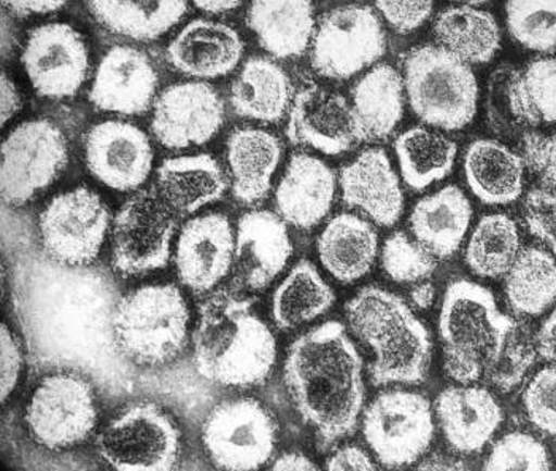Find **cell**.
<instances>
[{
  "mask_svg": "<svg viewBox=\"0 0 556 471\" xmlns=\"http://www.w3.org/2000/svg\"><path fill=\"white\" fill-rule=\"evenodd\" d=\"M341 190L343 202L376 225L390 228L403 215V188L386 150H364L342 168Z\"/></svg>",
  "mask_w": 556,
  "mask_h": 471,
  "instance_id": "obj_24",
  "label": "cell"
},
{
  "mask_svg": "<svg viewBox=\"0 0 556 471\" xmlns=\"http://www.w3.org/2000/svg\"><path fill=\"white\" fill-rule=\"evenodd\" d=\"M441 47L466 64H485L500 51L501 30L490 13L473 7H450L434 22Z\"/></svg>",
  "mask_w": 556,
  "mask_h": 471,
  "instance_id": "obj_36",
  "label": "cell"
},
{
  "mask_svg": "<svg viewBox=\"0 0 556 471\" xmlns=\"http://www.w3.org/2000/svg\"><path fill=\"white\" fill-rule=\"evenodd\" d=\"M326 471H379L366 450L355 445L342 446L326 463Z\"/></svg>",
  "mask_w": 556,
  "mask_h": 471,
  "instance_id": "obj_51",
  "label": "cell"
},
{
  "mask_svg": "<svg viewBox=\"0 0 556 471\" xmlns=\"http://www.w3.org/2000/svg\"><path fill=\"white\" fill-rule=\"evenodd\" d=\"M153 158L149 136L132 123L109 120L92 126L85 137L86 166L113 190H137L149 178Z\"/></svg>",
  "mask_w": 556,
  "mask_h": 471,
  "instance_id": "obj_18",
  "label": "cell"
},
{
  "mask_svg": "<svg viewBox=\"0 0 556 471\" xmlns=\"http://www.w3.org/2000/svg\"><path fill=\"white\" fill-rule=\"evenodd\" d=\"M506 23L515 42L528 50H556V0H507Z\"/></svg>",
  "mask_w": 556,
  "mask_h": 471,
  "instance_id": "obj_42",
  "label": "cell"
},
{
  "mask_svg": "<svg viewBox=\"0 0 556 471\" xmlns=\"http://www.w3.org/2000/svg\"><path fill=\"white\" fill-rule=\"evenodd\" d=\"M535 349L541 357L551 362H556V308L547 321L542 323L538 336H535Z\"/></svg>",
  "mask_w": 556,
  "mask_h": 471,
  "instance_id": "obj_54",
  "label": "cell"
},
{
  "mask_svg": "<svg viewBox=\"0 0 556 471\" xmlns=\"http://www.w3.org/2000/svg\"><path fill=\"white\" fill-rule=\"evenodd\" d=\"M435 260L438 258L403 232L394 233L383 244L382 268L387 277L396 284L427 281L438 268Z\"/></svg>",
  "mask_w": 556,
  "mask_h": 471,
  "instance_id": "obj_43",
  "label": "cell"
},
{
  "mask_svg": "<svg viewBox=\"0 0 556 471\" xmlns=\"http://www.w3.org/2000/svg\"><path fill=\"white\" fill-rule=\"evenodd\" d=\"M377 10L400 34H410L427 23L434 0H376Z\"/></svg>",
  "mask_w": 556,
  "mask_h": 471,
  "instance_id": "obj_49",
  "label": "cell"
},
{
  "mask_svg": "<svg viewBox=\"0 0 556 471\" xmlns=\"http://www.w3.org/2000/svg\"><path fill=\"white\" fill-rule=\"evenodd\" d=\"M195 9L208 15H223L239 9L242 0H193Z\"/></svg>",
  "mask_w": 556,
  "mask_h": 471,
  "instance_id": "obj_58",
  "label": "cell"
},
{
  "mask_svg": "<svg viewBox=\"0 0 556 471\" xmlns=\"http://www.w3.org/2000/svg\"><path fill=\"white\" fill-rule=\"evenodd\" d=\"M311 48L312 67L317 74L349 80L386 54L387 36L370 7L343 5L323 16Z\"/></svg>",
  "mask_w": 556,
  "mask_h": 471,
  "instance_id": "obj_9",
  "label": "cell"
},
{
  "mask_svg": "<svg viewBox=\"0 0 556 471\" xmlns=\"http://www.w3.org/2000/svg\"><path fill=\"white\" fill-rule=\"evenodd\" d=\"M435 300V288L431 282H418L410 290V302L417 309H429Z\"/></svg>",
  "mask_w": 556,
  "mask_h": 471,
  "instance_id": "obj_57",
  "label": "cell"
},
{
  "mask_svg": "<svg viewBox=\"0 0 556 471\" xmlns=\"http://www.w3.org/2000/svg\"><path fill=\"white\" fill-rule=\"evenodd\" d=\"M506 298L518 315L547 311L556 301V258L539 247L521 250L506 274Z\"/></svg>",
  "mask_w": 556,
  "mask_h": 471,
  "instance_id": "obj_39",
  "label": "cell"
},
{
  "mask_svg": "<svg viewBox=\"0 0 556 471\" xmlns=\"http://www.w3.org/2000/svg\"><path fill=\"white\" fill-rule=\"evenodd\" d=\"M506 102L517 122L539 126L556 123V60L541 58L506 82Z\"/></svg>",
  "mask_w": 556,
  "mask_h": 471,
  "instance_id": "obj_40",
  "label": "cell"
},
{
  "mask_svg": "<svg viewBox=\"0 0 556 471\" xmlns=\"http://www.w3.org/2000/svg\"><path fill=\"white\" fill-rule=\"evenodd\" d=\"M379 253V236L367 220L353 214L334 216L318 239L323 268L336 281L353 284L366 277Z\"/></svg>",
  "mask_w": 556,
  "mask_h": 471,
  "instance_id": "obj_31",
  "label": "cell"
},
{
  "mask_svg": "<svg viewBox=\"0 0 556 471\" xmlns=\"http://www.w3.org/2000/svg\"><path fill=\"white\" fill-rule=\"evenodd\" d=\"M521 150L525 166L530 168L548 190L556 191V133L552 136L527 134Z\"/></svg>",
  "mask_w": 556,
  "mask_h": 471,
  "instance_id": "obj_48",
  "label": "cell"
},
{
  "mask_svg": "<svg viewBox=\"0 0 556 471\" xmlns=\"http://www.w3.org/2000/svg\"><path fill=\"white\" fill-rule=\"evenodd\" d=\"M523 404L534 427L556 436V367L535 374L525 391Z\"/></svg>",
  "mask_w": 556,
  "mask_h": 471,
  "instance_id": "obj_46",
  "label": "cell"
},
{
  "mask_svg": "<svg viewBox=\"0 0 556 471\" xmlns=\"http://www.w3.org/2000/svg\"><path fill=\"white\" fill-rule=\"evenodd\" d=\"M453 2L465 3L468 7L482 5V3L489 2V0H453Z\"/></svg>",
  "mask_w": 556,
  "mask_h": 471,
  "instance_id": "obj_59",
  "label": "cell"
},
{
  "mask_svg": "<svg viewBox=\"0 0 556 471\" xmlns=\"http://www.w3.org/2000/svg\"><path fill=\"white\" fill-rule=\"evenodd\" d=\"M287 136L294 146L311 147L329 157L359 144L352 104L339 92L311 85L294 96Z\"/></svg>",
  "mask_w": 556,
  "mask_h": 471,
  "instance_id": "obj_19",
  "label": "cell"
},
{
  "mask_svg": "<svg viewBox=\"0 0 556 471\" xmlns=\"http://www.w3.org/2000/svg\"><path fill=\"white\" fill-rule=\"evenodd\" d=\"M175 233L174 212L154 191H139L113 223V264L125 276H142L166 267Z\"/></svg>",
  "mask_w": 556,
  "mask_h": 471,
  "instance_id": "obj_15",
  "label": "cell"
},
{
  "mask_svg": "<svg viewBox=\"0 0 556 471\" xmlns=\"http://www.w3.org/2000/svg\"><path fill=\"white\" fill-rule=\"evenodd\" d=\"M466 184L483 204H513L523 194L525 161L496 140L480 139L465 154Z\"/></svg>",
  "mask_w": 556,
  "mask_h": 471,
  "instance_id": "obj_33",
  "label": "cell"
},
{
  "mask_svg": "<svg viewBox=\"0 0 556 471\" xmlns=\"http://www.w3.org/2000/svg\"><path fill=\"white\" fill-rule=\"evenodd\" d=\"M525 222L531 235L538 237L556 258V194L533 190L525 199Z\"/></svg>",
  "mask_w": 556,
  "mask_h": 471,
  "instance_id": "obj_47",
  "label": "cell"
},
{
  "mask_svg": "<svg viewBox=\"0 0 556 471\" xmlns=\"http://www.w3.org/2000/svg\"><path fill=\"white\" fill-rule=\"evenodd\" d=\"M417 471H472L462 460L453 459V457L434 454L429 459L424 460Z\"/></svg>",
  "mask_w": 556,
  "mask_h": 471,
  "instance_id": "obj_55",
  "label": "cell"
},
{
  "mask_svg": "<svg viewBox=\"0 0 556 471\" xmlns=\"http://www.w3.org/2000/svg\"><path fill=\"white\" fill-rule=\"evenodd\" d=\"M293 86L283 67L269 58H250L231 86V106L240 119L277 123L287 115Z\"/></svg>",
  "mask_w": 556,
  "mask_h": 471,
  "instance_id": "obj_35",
  "label": "cell"
},
{
  "mask_svg": "<svg viewBox=\"0 0 556 471\" xmlns=\"http://www.w3.org/2000/svg\"><path fill=\"white\" fill-rule=\"evenodd\" d=\"M193 346L195 370L219 386H261L277 359L276 338L253 302L229 292L202 302Z\"/></svg>",
  "mask_w": 556,
  "mask_h": 471,
  "instance_id": "obj_3",
  "label": "cell"
},
{
  "mask_svg": "<svg viewBox=\"0 0 556 471\" xmlns=\"http://www.w3.org/2000/svg\"><path fill=\"white\" fill-rule=\"evenodd\" d=\"M483 471H551V456L533 435L507 433L493 446Z\"/></svg>",
  "mask_w": 556,
  "mask_h": 471,
  "instance_id": "obj_44",
  "label": "cell"
},
{
  "mask_svg": "<svg viewBox=\"0 0 556 471\" xmlns=\"http://www.w3.org/2000/svg\"><path fill=\"white\" fill-rule=\"evenodd\" d=\"M157 72L142 50L126 45L110 48L89 89V101L102 112L142 115L154 102Z\"/></svg>",
  "mask_w": 556,
  "mask_h": 471,
  "instance_id": "obj_21",
  "label": "cell"
},
{
  "mask_svg": "<svg viewBox=\"0 0 556 471\" xmlns=\"http://www.w3.org/2000/svg\"><path fill=\"white\" fill-rule=\"evenodd\" d=\"M190 309L172 284L146 285L119 298L113 333L119 354L142 367H161L184 352Z\"/></svg>",
  "mask_w": 556,
  "mask_h": 471,
  "instance_id": "obj_6",
  "label": "cell"
},
{
  "mask_svg": "<svg viewBox=\"0 0 556 471\" xmlns=\"http://www.w3.org/2000/svg\"><path fill=\"white\" fill-rule=\"evenodd\" d=\"M65 3L67 0H2L5 12L16 18L50 15L63 9Z\"/></svg>",
  "mask_w": 556,
  "mask_h": 471,
  "instance_id": "obj_52",
  "label": "cell"
},
{
  "mask_svg": "<svg viewBox=\"0 0 556 471\" xmlns=\"http://www.w3.org/2000/svg\"><path fill=\"white\" fill-rule=\"evenodd\" d=\"M15 298L37 359L116 381L113 315L119 298L108 273L50 257L27 258L16 271Z\"/></svg>",
  "mask_w": 556,
  "mask_h": 471,
  "instance_id": "obj_1",
  "label": "cell"
},
{
  "mask_svg": "<svg viewBox=\"0 0 556 471\" xmlns=\"http://www.w3.org/2000/svg\"><path fill=\"white\" fill-rule=\"evenodd\" d=\"M520 252L517 223L509 215L492 214L477 223L466 249V263L479 277L497 278L509 273Z\"/></svg>",
  "mask_w": 556,
  "mask_h": 471,
  "instance_id": "obj_41",
  "label": "cell"
},
{
  "mask_svg": "<svg viewBox=\"0 0 556 471\" xmlns=\"http://www.w3.org/2000/svg\"><path fill=\"white\" fill-rule=\"evenodd\" d=\"M336 187L334 171L325 161L307 153L294 154L277 187L278 215L294 228H314L331 211Z\"/></svg>",
  "mask_w": 556,
  "mask_h": 471,
  "instance_id": "obj_25",
  "label": "cell"
},
{
  "mask_svg": "<svg viewBox=\"0 0 556 471\" xmlns=\"http://www.w3.org/2000/svg\"><path fill=\"white\" fill-rule=\"evenodd\" d=\"M85 5L109 33L136 42L161 39L188 12V0H85Z\"/></svg>",
  "mask_w": 556,
  "mask_h": 471,
  "instance_id": "obj_34",
  "label": "cell"
},
{
  "mask_svg": "<svg viewBox=\"0 0 556 471\" xmlns=\"http://www.w3.org/2000/svg\"><path fill=\"white\" fill-rule=\"evenodd\" d=\"M242 37L235 27L212 20H193L172 39L167 61L188 77L212 80L231 74L243 57Z\"/></svg>",
  "mask_w": 556,
  "mask_h": 471,
  "instance_id": "obj_23",
  "label": "cell"
},
{
  "mask_svg": "<svg viewBox=\"0 0 556 471\" xmlns=\"http://www.w3.org/2000/svg\"><path fill=\"white\" fill-rule=\"evenodd\" d=\"M403 181L410 190H427L447 177L455 164L458 147L448 137L427 128H412L394 144Z\"/></svg>",
  "mask_w": 556,
  "mask_h": 471,
  "instance_id": "obj_38",
  "label": "cell"
},
{
  "mask_svg": "<svg viewBox=\"0 0 556 471\" xmlns=\"http://www.w3.org/2000/svg\"><path fill=\"white\" fill-rule=\"evenodd\" d=\"M63 131L48 120L16 126L2 144V198L22 206L47 190L67 166Z\"/></svg>",
  "mask_w": 556,
  "mask_h": 471,
  "instance_id": "obj_12",
  "label": "cell"
},
{
  "mask_svg": "<svg viewBox=\"0 0 556 471\" xmlns=\"http://www.w3.org/2000/svg\"><path fill=\"white\" fill-rule=\"evenodd\" d=\"M285 383L321 450L331 449L358 427L363 360L341 322L323 323L291 344Z\"/></svg>",
  "mask_w": 556,
  "mask_h": 471,
  "instance_id": "obj_2",
  "label": "cell"
},
{
  "mask_svg": "<svg viewBox=\"0 0 556 471\" xmlns=\"http://www.w3.org/2000/svg\"><path fill=\"white\" fill-rule=\"evenodd\" d=\"M109 223V208L94 191L58 195L40 215L45 253L65 267H88L104 246Z\"/></svg>",
  "mask_w": 556,
  "mask_h": 471,
  "instance_id": "obj_14",
  "label": "cell"
},
{
  "mask_svg": "<svg viewBox=\"0 0 556 471\" xmlns=\"http://www.w3.org/2000/svg\"><path fill=\"white\" fill-rule=\"evenodd\" d=\"M471 222V202L455 185L420 199L410 214L414 239L439 260L452 257L462 247Z\"/></svg>",
  "mask_w": 556,
  "mask_h": 471,
  "instance_id": "obj_29",
  "label": "cell"
},
{
  "mask_svg": "<svg viewBox=\"0 0 556 471\" xmlns=\"http://www.w3.org/2000/svg\"><path fill=\"white\" fill-rule=\"evenodd\" d=\"M22 370V346L7 325H2V401H5L15 391Z\"/></svg>",
  "mask_w": 556,
  "mask_h": 471,
  "instance_id": "obj_50",
  "label": "cell"
},
{
  "mask_svg": "<svg viewBox=\"0 0 556 471\" xmlns=\"http://www.w3.org/2000/svg\"><path fill=\"white\" fill-rule=\"evenodd\" d=\"M235 252V233L228 216H195L181 230L175 252L181 284L195 294L214 290L231 271Z\"/></svg>",
  "mask_w": 556,
  "mask_h": 471,
  "instance_id": "obj_20",
  "label": "cell"
},
{
  "mask_svg": "<svg viewBox=\"0 0 556 471\" xmlns=\"http://www.w3.org/2000/svg\"><path fill=\"white\" fill-rule=\"evenodd\" d=\"M538 349L520 326L514 330L507 339L496 363L486 371L483 381L501 392H510L517 387L533 367Z\"/></svg>",
  "mask_w": 556,
  "mask_h": 471,
  "instance_id": "obj_45",
  "label": "cell"
},
{
  "mask_svg": "<svg viewBox=\"0 0 556 471\" xmlns=\"http://www.w3.org/2000/svg\"><path fill=\"white\" fill-rule=\"evenodd\" d=\"M439 424L453 449L477 453L503 424V409L483 387L445 388L435 401Z\"/></svg>",
  "mask_w": 556,
  "mask_h": 471,
  "instance_id": "obj_26",
  "label": "cell"
},
{
  "mask_svg": "<svg viewBox=\"0 0 556 471\" xmlns=\"http://www.w3.org/2000/svg\"><path fill=\"white\" fill-rule=\"evenodd\" d=\"M404 78L388 64L376 65L352 89L359 142L386 140L404 115Z\"/></svg>",
  "mask_w": 556,
  "mask_h": 471,
  "instance_id": "obj_30",
  "label": "cell"
},
{
  "mask_svg": "<svg viewBox=\"0 0 556 471\" xmlns=\"http://www.w3.org/2000/svg\"><path fill=\"white\" fill-rule=\"evenodd\" d=\"M202 439L219 470L257 471L276 450L277 425L260 401L236 398L212 409Z\"/></svg>",
  "mask_w": 556,
  "mask_h": 471,
  "instance_id": "obj_10",
  "label": "cell"
},
{
  "mask_svg": "<svg viewBox=\"0 0 556 471\" xmlns=\"http://www.w3.org/2000/svg\"><path fill=\"white\" fill-rule=\"evenodd\" d=\"M269 471H318L308 457L302 454L290 453L276 460Z\"/></svg>",
  "mask_w": 556,
  "mask_h": 471,
  "instance_id": "obj_56",
  "label": "cell"
},
{
  "mask_svg": "<svg viewBox=\"0 0 556 471\" xmlns=\"http://www.w3.org/2000/svg\"><path fill=\"white\" fill-rule=\"evenodd\" d=\"M0 95H2V126H5L10 120L15 119L16 113L23 108L22 92L5 72H2Z\"/></svg>",
  "mask_w": 556,
  "mask_h": 471,
  "instance_id": "obj_53",
  "label": "cell"
},
{
  "mask_svg": "<svg viewBox=\"0 0 556 471\" xmlns=\"http://www.w3.org/2000/svg\"><path fill=\"white\" fill-rule=\"evenodd\" d=\"M226 157L231 172L232 195L240 204L253 206L269 195L274 175L283 157V147L269 131L239 128L229 136Z\"/></svg>",
  "mask_w": 556,
  "mask_h": 471,
  "instance_id": "obj_28",
  "label": "cell"
},
{
  "mask_svg": "<svg viewBox=\"0 0 556 471\" xmlns=\"http://www.w3.org/2000/svg\"><path fill=\"white\" fill-rule=\"evenodd\" d=\"M247 26L261 48L278 60L300 58L315 34L312 0H252L247 10Z\"/></svg>",
  "mask_w": 556,
  "mask_h": 471,
  "instance_id": "obj_27",
  "label": "cell"
},
{
  "mask_svg": "<svg viewBox=\"0 0 556 471\" xmlns=\"http://www.w3.org/2000/svg\"><path fill=\"white\" fill-rule=\"evenodd\" d=\"M22 63L30 85L40 96L72 98L88 78V45L71 24H42L27 36Z\"/></svg>",
  "mask_w": 556,
  "mask_h": 471,
  "instance_id": "obj_16",
  "label": "cell"
},
{
  "mask_svg": "<svg viewBox=\"0 0 556 471\" xmlns=\"http://www.w3.org/2000/svg\"><path fill=\"white\" fill-rule=\"evenodd\" d=\"M336 295L317 268L302 260L274 292L273 319L280 330L317 321L334 305Z\"/></svg>",
  "mask_w": 556,
  "mask_h": 471,
  "instance_id": "obj_37",
  "label": "cell"
},
{
  "mask_svg": "<svg viewBox=\"0 0 556 471\" xmlns=\"http://www.w3.org/2000/svg\"><path fill=\"white\" fill-rule=\"evenodd\" d=\"M363 433L388 469L412 466L434 438L431 405L415 392H383L364 411Z\"/></svg>",
  "mask_w": 556,
  "mask_h": 471,
  "instance_id": "obj_11",
  "label": "cell"
},
{
  "mask_svg": "<svg viewBox=\"0 0 556 471\" xmlns=\"http://www.w3.org/2000/svg\"><path fill=\"white\" fill-rule=\"evenodd\" d=\"M161 198L178 215H193L218 201L226 190L225 172L211 154L170 158L157 170Z\"/></svg>",
  "mask_w": 556,
  "mask_h": 471,
  "instance_id": "obj_32",
  "label": "cell"
},
{
  "mask_svg": "<svg viewBox=\"0 0 556 471\" xmlns=\"http://www.w3.org/2000/svg\"><path fill=\"white\" fill-rule=\"evenodd\" d=\"M99 453L115 471H177L180 430L156 405H134L102 432Z\"/></svg>",
  "mask_w": 556,
  "mask_h": 471,
  "instance_id": "obj_8",
  "label": "cell"
},
{
  "mask_svg": "<svg viewBox=\"0 0 556 471\" xmlns=\"http://www.w3.org/2000/svg\"><path fill=\"white\" fill-rule=\"evenodd\" d=\"M353 335L374 354V386L420 384L427 380L432 343L425 323L403 298L366 287L345 308Z\"/></svg>",
  "mask_w": 556,
  "mask_h": 471,
  "instance_id": "obj_4",
  "label": "cell"
},
{
  "mask_svg": "<svg viewBox=\"0 0 556 471\" xmlns=\"http://www.w3.org/2000/svg\"><path fill=\"white\" fill-rule=\"evenodd\" d=\"M26 422L33 438L43 448L60 450L80 445L98 422L91 384L74 373L45 377L30 398Z\"/></svg>",
  "mask_w": 556,
  "mask_h": 471,
  "instance_id": "obj_13",
  "label": "cell"
},
{
  "mask_svg": "<svg viewBox=\"0 0 556 471\" xmlns=\"http://www.w3.org/2000/svg\"><path fill=\"white\" fill-rule=\"evenodd\" d=\"M515 329L517 322L500 311L492 292L465 278L452 282L439 314L448 376L462 384L482 381Z\"/></svg>",
  "mask_w": 556,
  "mask_h": 471,
  "instance_id": "obj_5",
  "label": "cell"
},
{
  "mask_svg": "<svg viewBox=\"0 0 556 471\" xmlns=\"http://www.w3.org/2000/svg\"><path fill=\"white\" fill-rule=\"evenodd\" d=\"M225 122V104L214 86L202 82L172 85L154 102L151 131L161 146L185 150L214 139Z\"/></svg>",
  "mask_w": 556,
  "mask_h": 471,
  "instance_id": "obj_17",
  "label": "cell"
},
{
  "mask_svg": "<svg viewBox=\"0 0 556 471\" xmlns=\"http://www.w3.org/2000/svg\"><path fill=\"white\" fill-rule=\"evenodd\" d=\"M403 67L408 104L421 122L445 131L472 123L479 85L469 64L441 45H421L408 51Z\"/></svg>",
  "mask_w": 556,
  "mask_h": 471,
  "instance_id": "obj_7",
  "label": "cell"
},
{
  "mask_svg": "<svg viewBox=\"0 0 556 471\" xmlns=\"http://www.w3.org/2000/svg\"><path fill=\"white\" fill-rule=\"evenodd\" d=\"M291 256L293 244L280 215L255 211L240 219L232 264L237 287L264 290L280 276Z\"/></svg>",
  "mask_w": 556,
  "mask_h": 471,
  "instance_id": "obj_22",
  "label": "cell"
}]
</instances>
